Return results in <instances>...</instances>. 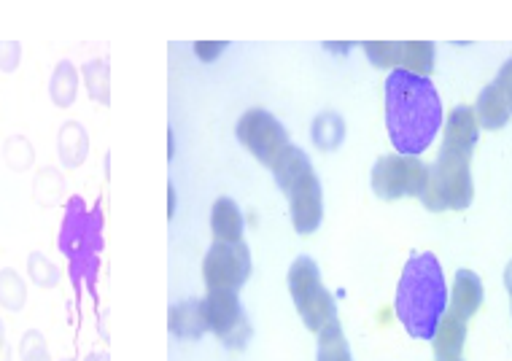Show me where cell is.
I'll list each match as a JSON object with an SVG mask.
<instances>
[{
    "instance_id": "21",
    "label": "cell",
    "mask_w": 512,
    "mask_h": 361,
    "mask_svg": "<svg viewBox=\"0 0 512 361\" xmlns=\"http://www.w3.org/2000/svg\"><path fill=\"white\" fill-rule=\"evenodd\" d=\"M318 361H354L340 321L329 324L324 332H318Z\"/></svg>"
},
{
    "instance_id": "26",
    "label": "cell",
    "mask_w": 512,
    "mask_h": 361,
    "mask_svg": "<svg viewBox=\"0 0 512 361\" xmlns=\"http://www.w3.org/2000/svg\"><path fill=\"white\" fill-rule=\"evenodd\" d=\"M27 273H30L33 283L41 286V289H52V286L60 283V270L44 254H30V259H27Z\"/></svg>"
},
{
    "instance_id": "14",
    "label": "cell",
    "mask_w": 512,
    "mask_h": 361,
    "mask_svg": "<svg viewBox=\"0 0 512 361\" xmlns=\"http://www.w3.org/2000/svg\"><path fill=\"white\" fill-rule=\"evenodd\" d=\"M170 332L181 340H195L208 332L205 321V300H186L170 308Z\"/></svg>"
},
{
    "instance_id": "24",
    "label": "cell",
    "mask_w": 512,
    "mask_h": 361,
    "mask_svg": "<svg viewBox=\"0 0 512 361\" xmlns=\"http://www.w3.org/2000/svg\"><path fill=\"white\" fill-rule=\"evenodd\" d=\"M370 62L375 68H386V71H397L399 68V49L402 41H367L362 44Z\"/></svg>"
},
{
    "instance_id": "28",
    "label": "cell",
    "mask_w": 512,
    "mask_h": 361,
    "mask_svg": "<svg viewBox=\"0 0 512 361\" xmlns=\"http://www.w3.org/2000/svg\"><path fill=\"white\" fill-rule=\"evenodd\" d=\"M19 353H22V361H49V351H46L41 332H27Z\"/></svg>"
},
{
    "instance_id": "35",
    "label": "cell",
    "mask_w": 512,
    "mask_h": 361,
    "mask_svg": "<svg viewBox=\"0 0 512 361\" xmlns=\"http://www.w3.org/2000/svg\"><path fill=\"white\" fill-rule=\"evenodd\" d=\"M6 348V332H3V324H0V351Z\"/></svg>"
},
{
    "instance_id": "6",
    "label": "cell",
    "mask_w": 512,
    "mask_h": 361,
    "mask_svg": "<svg viewBox=\"0 0 512 361\" xmlns=\"http://www.w3.org/2000/svg\"><path fill=\"white\" fill-rule=\"evenodd\" d=\"M426 184H429V165L421 157L386 154L372 168V189L380 200H402V197L421 200Z\"/></svg>"
},
{
    "instance_id": "19",
    "label": "cell",
    "mask_w": 512,
    "mask_h": 361,
    "mask_svg": "<svg viewBox=\"0 0 512 361\" xmlns=\"http://www.w3.org/2000/svg\"><path fill=\"white\" fill-rule=\"evenodd\" d=\"M87 146V133L79 122L62 124L60 135H57V149H60V159L65 168H79L87 157Z\"/></svg>"
},
{
    "instance_id": "33",
    "label": "cell",
    "mask_w": 512,
    "mask_h": 361,
    "mask_svg": "<svg viewBox=\"0 0 512 361\" xmlns=\"http://www.w3.org/2000/svg\"><path fill=\"white\" fill-rule=\"evenodd\" d=\"M327 49H332V52H351L354 44H327Z\"/></svg>"
},
{
    "instance_id": "16",
    "label": "cell",
    "mask_w": 512,
    "mask_h": 361,
    "mask_svg": "<svg viewBox=\"0 0 512 361\" xmlns=\"http://www.w3.org/2000/svg\"><path fill=\"white\" fill-rule=\"evenodd\" d=\"M475 114L480 127H486V130H502L504 124L510 122V106H507V97L496 84H488L480 95H477L475 103Z\"/></svg>"
},
{
    "instance_id": "11",
    "label": "cell",
    "mask_w": 512,
    "mask_h": 361,
    "mask_svg": "<svg viewBox=\"0 0 512 361\" xmlns=\"http://www.w3.org/2000/svg\"><path fill=\"white\" fill-rule=\"evenodd\" d=\"M442 127H445V135H442L440 151H453V154L472 159V151L480 141V122H477L475 108L456 106Z\"/></svg>"
},
{
    "instance_id": "37",
    "label": "cell",
    "mask_w": 512,
    "mask_h": 361,
    "mask_svg": "<svg viewBox=\"0 0 512 361\" xmlns=\"http://www.w3.org/2000/svg\"><path fill=\"white\" fill-rule=\"evenodd\" d=\"M65 361H73V359H65Z\"/></svg>"
},
{
    "instance_id": "3",
    "label": "cell",
    "mask_w": 512,
    "mask_h": 361,
    "mask_svg": "<svg viewBox=\"0 0 512 361\" xmlns=\"http://www.w3.org/2000/svg\"><path fill=\"white\" fill-rule=\"evenodd\" d=\"M475 200V184H472V170L469 157L440 151L434 165H429V184L421 194V203L426 211H467Z\"/></svg>"
},
{
    "instance_id": "8",
    "label": "cell",
    "mask_w": 512,
    "mask_h": 361,
    "mask_svg": "<svg viewBox=\"0 0 512 361\" xmlns=\"http://www.w3.org/2000/svg\"><path fill=\"white\" fill-rule=\"evenodd\" d=\"M251 275V254L240 243H213L205 254L203 278L208 291H238Z\"/></svg>"
},
{
    "instance_id": "5",
    "label": "cell",
    "mask_w": 512,
    "mask_h": 361,
    "mask_svg": "<svg viewBox=\"0 0 512 361\" xmlns=\"http://www.w3.org/2000/svg\"><path fill=\"white\" fill-rule=\"evenodd\" d=\"M289 291H292L294 308L300 313L302 324L310 332H324L329 324L337 321V305L335 297L329 294L327 286L321 283V270L310 259V256H300L294 259V265L289 267Z\"/></svg>"
},
{
    "instance_id": "34",
    "label": "cell",
    "mask_w": 512,
    "mask_h": 361,
    "mask_svg": "<svg viewBox=\"0 0 512 361\" xmlns=\"http://www.w3.org/2000/svg\"><path fill=\"white\" fill-rule=\"evenodd\" d=\"M0 361H11V351H9V345H6V348H3V351H0Z\"/></svg>"
},
{
    "instance_id": "36",
    "label": "cell",
    "mask_w": 512,
    "mask_h": 361,
    "mask_svg": "<svg viewBox=\"0 0 512 361\" xmlns=\"http://www.w3.org/2000/svg\"><path fill=\"white\" fill-rule=\"evenodd\" d=\"M437 361H461V356H459V359H437Z\"/></svg>"
},
{
    "instance_id": "9",
    "label": "cell",
    "mask_w": 512,
    "mask_h": 361,
    "mask_svg": "<svg viewBox=\"0 0 512 361\" xmlns=\"http://www.w3.org/2000/svg\"><path fill=\"white\" fill-rule=\"evenodd\" d=\"M286 197H289V213H292L294 229L300 235H313L321 227V221H324V189H321L316 170H310L308 176H302L286 192Z\"/></svg>"
},
{
    "instance_id": "15",
    "label": "cell",
    "mask_w": 512,
    "mask_h": 361,
    "mask_svg": "<svg viewBox=\"0 0 512 361\" xmlns=\"http://www.w3.org/2000/svg\"><path fill=\"white\" fill-rule=\"evenodd\" d=\"M211 229L216 243H240L243 240V213L230 197H219L211 211Z\"/></svg>"
},
{
    "instance_id": "25",
    "label": "cell",
    "mask_w": 512,
    "mask_h": 361,
    "mask_svg": "<svg viewBox=\"0 0 512 361\" xmlns=\"http://www.w3.org/2000/svg\"><path fill=\"white\" fill-rule=\"evenodd\" d=\"M84 79L92 100L108 103V65L103 60H92L84 65Z\"/></svg>"
},
{
    "instance_id": "1",
    "label": "cell",
    "mask_w": 512,
    "mask_h": 361,
    "mask_svg": "<svg viewBox=\"0 0 512 361\" xmlns=\"http://www.w3.org/2000/svg\"><path fill=\"white\" fill-rule=\"evenodd\" d=\"M383 95H386V133L391 146L405 157H421L445 124L434 84L424 76L391 71Z\"/></svg>"
},
{
    "instance_id": "23",
    "label": "cell",
    "mask_w": 512,
    "mask_h": 361,
    "mask_svg": "<svg viewBox=\"0 0 512 361\" xmlns=\"http://www.w3.org/2000/svg\"><path fill=\"white\" fill-rule=\"evenodd\" d=\"M25 300V281L14 270H0V305L9 310H22Z\"/></svg>"
},
{
    "instance_id": "7",
    "label": "cell",
    "mask_w": 512,
    "mask_h": 361,
    "mask_svg": "<svg viewBox=\"0 0 512 361\" xmlns=\"http://www.w3.org/2000/svg\"><path fill=\"white\" fill-rule=\"evenodd\" d=\"M238 141L254 154L262 165L273 168L275 159L281 157L283 151L289 149V133L278 119L265 108H251L240 116L238 127H235Z\"/></svg>"
},
{
    "instance_id": "18",
    "label": "cell",
    "mask_w": 512,
    "mask_h": 361,
    "mask_svg": "<svg viewBox=\"0 0 512 361\" xmlns=\"http://www.w3.org/2000/svg\"><path fill=\"white\" fill-rule=\"evenodd\" d=\"M397 71L429 79L434 71V44H429V41H402Z\"/></svg>"
},
{
    "instance_id": "10",
    "label": "cell",
    "mask_w": 512,
    "mask_h": 361,
    "mask_svg": "<svg viewBox=\"0 0 512 361\" xmlns=\"http://www.w3.org/2000/svg\"><path fill=\"white\" fill-rule=\"evenodd\" d=\"M205 321H208V332H213L227 345L235 343L240 335V326H246V313H243V305L238 300V291H208Z\"/></svg>"
},
{
    "instance_id": "20",
    "label": "cell",
    "mask_w": 512,
    "mask_h": 361,
    "mask_svg": "<svg viewBox=\"0 0 512 361\" xmlns=\"http://www.w3.org/2000/svg\"><path fill=\"white\" fill-rule=\"evenodd\" d=\"M76 92H79V73H76V68H73L68 60L57 62V68H54L52 73V81H49V95H52L54 106H73Z\"/></svg>"
},
{
    "instance_id": "22",
    "label": "cell",
    "mask_w": 512,
    "mask_h": 361,
    "mask_svg": "<svg viewBox=\"0 0 512 361\" xmlns=\"http://www.w3.org/2000/svg\"><path fill=\"white\" fill-rule=\"evenodd\" d=\"M345 138V124L343 119L337 114H332V111H327V114H321L313 122V141H316L318 149L324 151H335L340 143H343Z\"/></svg>"
},
{
    "instance_id": "2",
    "label": "cell",
    "mask_w": 512,
    "mask_h": 361,
    "mask_svg": "<svg viewBox=\"0 0 512 361\" xmlns=\"http://www.w3.org/2000/svg\"><path fill=\"white\" fill-rule=\"evenodd\" d=\"M448 286L442 275L440 259L434 254H418L402 270L397 286L394 310L405 326V332L415 340H432L442 316L448 313Z\"/></svg>"
},
{
    "instance_id": "31",
    "label": "cell",
    "mask_w": 512,
    "mask_h": 361,
    "mask_svg": "<svg viewBox=\"0 0 512 361\" xmlns=\"http://www.w3.org/2000/svg\"><path fill=\"white\" fill-rule=\"evenodd\" d=\"M494 84L502 89L504 97H507V106H510V111H512V60L504 62L502 71H499V76H496Z\"/></svg>"
},
{
    "instance_id": "13",
    "label": "cell",
    "mask_w": 512,
    "mask_h": 361,
    "mask_svg": "<svg viewBox=\"0 0 512 361\" xmlns=\"http://www.w3.org/2000/svg\"><path fill=\"white\" fill-rule=\"evenodd\" d=\"M432 343L437 359H459L461 351H464V343H467V318L456 316L453 310H448L442 316L437 332H434Z\"/></svg>"
},
{
    "instance_id": "4",
    "label": "cell",
    "mask_w": 512,
    "mask_h": 361,
    "mask_svg": "<svg viewBox=\"0 0 512 361\" xmlns=\"http://www.w3.org/2000/svg\"><path fill=\"white\" fill-rule=\"evenodd\" d=\"M62 254L71 259V275L76 286L81 281H92L95 275V251H100V216L84 208V200L73 197L68 213L62 219L60 232Z\"/></svg>"
},
{
    "instance_id": "27",
    "label": "cell",
    "mask_w": 512,
    "mask_h": 361,
    "mask_svg": "<svg viewBox=\"0 0 512 361\" xmlns=\"http://www.w3.org/2000/svg\"><path fill=\"white\" fill-rule=\"evenodd\" d=\"M6 162H9L11 168L14 170H27L30 165H33V146L27 143V138H22V135H17V138H9L6 141Z\"/></svg>"
},
{
    "instance_id": "30",
    "label": "cell",
    "mask_w": 512,
    "mask_h": 361,
    "mask_svg": "<svg viewBox=\"0 0 512 361\" xmlns=\"http://www.w3.org/2000/svg\"><path fill=\"white\" fill-rule=\"evenodd\" d=\"M230 44H224V41H197L195 44V54L203 62H213L219 60V54L224 52Z\"/></svg>"
},
{
    "instance_id": "32",
    "label": "cell",
    "mask_w": 512,
    "mask_h": 361,
    "mask_svg": "<svg viewBox=\"0 0 512 361\" xmlns=\"http://www.w3.org/2000/svg\"><path fill=\"white\" fill-rule=\"evenodd\" d=\"M504 286H507V291H510V305H512V262L507 265V270H504Z\"/></svg>"
},
{
    "instance_id": "12",
    "label": "cell",
    "mask_w": 512,
    "mask_h": 361,
    "mask_svg": "<svg viewBox=\"0 0 512 361\" xmlns=\"http://www.w3.org/2000/svg\"><path fill=\"white\" fill-rule=\"evenodd\" d=\"M480 305H483V281H480V275L472 273V270H459L456 278H453L448 310L469 321L480 310Z\"/></svg>"
},
{
    "instance_id": "17",
    "label": "cell",
    "mask_w": 512,
    "mask_h": 361,
    "mask_svg": "<svg viewBox=\"0 0 512 361\" xmlns=\"http://www.w3.org/2000/svg\"><path fill=\"white\" fill-rule=\"evenodd\" d=\"M270 170H273L278 189L286 194L302 176H308L310 170H313V165H310V157L305 151L297 149V146H289L281 157L275 159V165Z\"/></svg>"
},
{
    "instance_id": "29",
    "label": "cell",
    "mask_w": 512,
    "mask_h": 361,
    "mask_svg": "<svg viewBox=\"0 0 512 361\" xmlns=\"http://www.w3.org/2000/svg\"><path fill=\"white\" fill-rule=\"evenodd\" d=\"M19 60H22V46L17 41H0V71H17Z\"/></svg>"
}]
</instances>
